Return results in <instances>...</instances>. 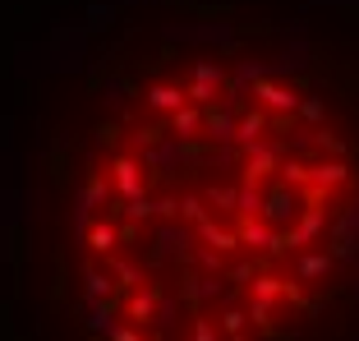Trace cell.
I'll use <instances>...</instances> for the list:
<instances>
[{
  "instance_id": "29",
  "label": "cell",
  "mask_w": 359,
  "mask_h": 341,
  "mask_svg": "<svg viewBox=\"0 0 359 341\" xmlns=\"http://www.w3.org/2000/svg\"><path fill=\"white\" fill-rule=\"evenodd\" d=\"M208 199L217 203V208H235V199H240V189H217V185H212V189H208Z\"/></svg>"
},
{
  "instance_id": "6",
  "label": "cell",
  "mask_w": 359,
  "mask_h": 341,
  "mask_svg": "<svg viewBox=\"0 0 359 341\" xmlns=\"http://www.w3.org/2000/svg\"><path fill=\"white\" fill-rule=\"evenodd\" d=\"M184 249H189V231H184V226H166V231L157 235V245H152V263H161V258H170V254L184 258Z\"/></svg>"
},
{
  "instance_id": "18",
  "label": "cell",
  "mask_w": 359,
  "mask_h": 341,
  "mask_svg": "<svg viewBox=\"0 0 359 341\" xmlns=\"http://www.w3.org/2000/svg\"><path fill=\"white\" fill-rule=\"evenodd\" d=\"M106 199H111V180H106L102 170H97L93 180H88V189H83V208H102Z\"/></svg>"
},
{
  "instance_id": "23",
  "label": "cell",
  "mask_w": 359,
  "mask_h": 341,
  "mask_svg": "<svg viewBox=\"0 0 359 341\" xmlns=\"http://www.w3.org/2000/svg\"><path fill=\"white\" fill-rule=\"evenodd\" d=\"M83 281H88V300H93V305H97V300H106V295H111V286H116L106 272H88Z\"/></svg>"
},
{
  "instance_id": "15",
  "label": "cell",
  "mask_w": 359,
  "mask_h": 341,
  "mask_svg": "<svg viewBox=\"0 0 359 341\" xmlns=\"http://www.w3.org/2000/svg\"><path fill=\"white\" fill-rule=\"evenodd\" d=\"M116 240H120V231L111 222H102V226H93V231H88V249H93V254H111V249H116Z\"/></svg>"
},
{
  "instance_id": "21",
  "label": "cell",
  "mask_w": 359,
  "mask_h": 341,
  "mask_svg": "<svg viewBox=\"0 0 359 341\" xmlns=\"http://www.w3.org/2000/svg\"><path fill=\"white\" fill-rule=\"evenodd\" d=\"M194 83L222 88V83H226V69H222V65H212V60H203V65H194Z\"/></svg>"
},
{
  "instance_id": "24",
  "label": "cell",
  "mask_w": 359,
  "mask_h": 341,
  "mask_svg": "<svg viewBox=\"0 0 359 341\" xmlns=\"http://www.w3.org/2000/svg\"><path fill=\"white\" fill-rule=\"evenodd\" d=\"M244 323H249V309H226L222 314V332H231V337H240Z\"/></svg>"
},
{
  "instance_id": "26",
  "label": "cell",
  "mask_w": 359,
  "mask_h": 341,
  "mask_svg": "<svg viewBox=\"0 0 359 341\" xmlns=\"http://www.w3.org/2000/svg\"><path fill=\"white\" fill-rule=\"evenodd\" d=\"M180 217H189V222H208V208H203V199H180Z\"/></svg>"
},
{
  "instance_id": "32",
  "label": "cell",
  "mask_w": 359,
  "mask_h": 341,
  "mask_svg": "<svg viewBox=\"0 0 359 341\" xmlns=\"http://www.w3.org/2000/svg\"><path fill=\"white\" fill-rule=\"evenodd\" d=\"M161 134H166V129H161V125H148V129H138V143H157Z\"/></svg>"
},
{
  "instance_id": "22",
  "label": "cell",
  "mask_w": 359,
  "mask_h": 341,
  "mask_svg": "<svg viewBox=\"0 0 359 341\" xmlns=\"http://www.w3.org/2000/svg\"><path fill=\"white\" fill-rule=\"evenodd\" d=\"M111 272L120 277V286H125V290H134L138 281H143V272H138L134 263H125V258H111Z\"/></svg>"
},
{
  "instance_id": "8",
  "label": "cell",
  "mask_w": 359,
  "mask_h": 341,
  "mask_svg": "<svg viewBox=\"0 0 359 341\" xmlns=\"http://www.w3.org/2000/svg\"><path fill=\"white\" fill-rule=\"evenodd\" d=\"M263 129H267V116H263V111H244V116H240V129H235V143H240V148H254Z\"/></svg>"
},
{
  "instance_id": "2",
  "label": "cell",
  "mask_w": 359,
  "mask_h": 341,
  "mask_svg": "<svg viewBox=\"0 0 359 341\" xmlns=\"http://www.w3.org/2000/svg\"><path fill=\"white\" fill-rule=\"evenodd\" d=\"M281 157H285L281 143H254V148H249V157H244V170H240L244 185H263L267 175L281 166Z\"/></svg>"
},
{
  "instance_id": "27",
  "label": "cell",
  "mask_w": 359,
  "mask_h": 341,
  "mask_svg": "<svg viewBox=\"0 0 359 341\" xmlns=\"http://www.w3.org/2000/svg\"><path fill=\"white\" fill-rule=\"evenodd\" d=\"M295 116H299V120H309V125H318V120H323V102H318V97H304Z\"/></svg>"
},
{
  "instance_id": "25",
  "label": "cell",
  "mask_w": 359,
  "mask_h": 341,
  "mask_svg": "<svg viewBox=\"0 0 359 341\" xmlns=\"http://www.w3.org/2000/svg\"><path fill=\"white\" fill-rule=\"evenodd\" d=\"M249 323H254V328H272V305H267V300H254V305H249Z\"/></svg>"
},
{
  "instance_id": "33",
  "label": "cell",
  "mask_w": 359,
  "mask_h": 341,
  "mask_svg": "<svg viewBox=\"0 0 359 341\" xmlns=\"http://www.w3.org/2000/svg\"><path fill=\"white\" fill-rule=\"evenodd\" d=\"M111 341H143V337H138L134 328H116V332H111Z\"/></svg>"
},
{
  "instance_id": "20",
  "label": "cell",
  "mask_w": 359,
  "mask_h": 341,
  "mask_svg": "<svg viewBox=\"0 0 359 341\" xmlns=\"http://www.w3.org/2000/svg\"><path fill=\"white\" fill-rule=\"evenodd\" d=\"M120 213H125L129 222H148V217H161V213H157V203H152L148 194H143V199H129L125 208H120Z\"/></svg>"
},
{
  "instance_id": "10",
  "label": "cell",
  "mask_w": 359,
  "mask_h": 341,
  "mask_svg": "<svg viewBox=\"0 0 359 341\" xmlns=\"http://www.w3.org/2000/svg\"><path fill=\"white\" fill-rule=\"evenodd\" d=\"M346 161H318L313 166V185L318 189H337V185H346Z\"/></svg>"
},
{
  "instance_id": "17",
  "label": "cell",
  "mask_w": 359,
  "mask_h": 341,
  "mask_svg": "<svg viewBox=\"0 0 359 341\" xmlns=\"http://www.w3.org/2000/svg\"><path fill=\"white\" fill-rule=\"evenodd\" d=\"M249 290H254V300H267V305H272L276 295H285V281H281V277H272V272H258Z\"/></svg>"
},
{
  "instance_id": "28",
  "label": "cell",
  "mask_w": 359,
  "mask_h": 341,
  "mask_svg": "<svg viewBox=\"0 0 359 341\" xmlns=\"http://www.w3.org/2000/svg\"><path fill=\"white\" fill-rule=\"evenodd\" d=\"M194 341H222V332L212 328V319H203V314H198V319H194Z\"/></svg>"
},
{
  "instance_id": "3",
  "label": "cell",
  "mask_w": 359,
  "mask_h": 341,
  "mask_svg": "<svg viewBox=\"0 0 359 341\" xmlns=\"http://www.w3.org/2000/svg\"><path fill=\"white\" fill-rule=\"evenodd\" d=\"M254 97L263 102V107L281 111V116H295L299 102H304L299 93H290V88H281V83H267V79H258V83H254Z\"/></svg>"
},
{
  "instance_id": "30",
  "label": "cell",
  "mask_w": 359,
  "mask_h": 341,
  "mask_svg": "<svg viewBox=\"0 0 359 341\" xmlns=\"http://www.w3.org/2000/svg\"><path fill=\"white\" fill-rule=\"evenodd\" d=\"M184 93H189V102H198V107H203V102H212V97H217V88H208V83H189Z\"/></svg>"
},
{
  "instance_id": "1",
  "label": "cell",
  "mask_w": 359,
  "mask_h": 341,
  "mask_svg": "<svg viewBox=\"0 0 359 341\" xmlns=\"http://www.w3.org/2000/svg\"><path fill=\"white\" fill-rule=\"evenodd\" d=\"M309 208V199L295 189V185H281V189L267 194V208H263V222L281 226V222H299V213Z\"/></svg>"
},
{
  "instance_id": "12",
  "label": "cell",
  "mask_w": 359,
  "mask_h": 341,
  "mask_svg": "<svg viewBox=\"0 0 359 341\" xmlns=\"http://www.w3.org/2000/svg\"><path fill=\"white\" fill-rule=\"evenodd\" d=\"M198 235L208 240L212 249H217V254H226V249H235V245H240V231H222L217 222H203V226H198Z\"/></svg>"
},
{
  "instance_id": "7",
  "label": "cell",
  "mask_w": 359,
  "mask_h": 341,
  "mask_svg": "<svg viewBox=\"0 0 359 341\" xmlns=\"http://www.w3.org/2000/svg\"><path fill=\"white\" fill-rule=\"evenodd\" d=\"M240 245H254V249H267V254H272V245H276L272 222H254V217H244V226H240Z\"/></svg>"
},
{
  "instance_id": "4",
  "label": "cell",
  "mask_w": 359,
  "mask_h": 341,
  "mask_svg": "<svg viewBox=\"0 0 359 341\" xmlns=\"http://www.w3.org/2000/svg\"><path fill=\"white\" fill-rule=\"evenodd\" d=\"M111 185L125 194V203L143 199V170H138V161L134 157H116V161H111Z\"/></svg>"
},
{
  "instance_id": "13",
  "label": "cell",
  "mask_w": 359,
  "mask_h": 341,
  "mask_svg": "<svg viewBox=\"0 0 359 341\" xmlns=\"http://www.w3.org/2000/svg\"><path fill=\"white\" fill-rule=\"evenodd\" d=\"M184 97H189V93H180V88H170V83H157V88L148 93V102H152L157 111H170V116H175V111L184 107Z\"/></svg>"
},
{
  "instance_id": "19",
  "label": "cell",
  "mask_w": 359,
  "mask_h": 341,
  "mask_svg": "<svg viewBox=\"0 0 359 341\" xmlns=\"http://www.w3.org/2000/svg\"><path fill=\"white\" fill-rule=\"evenodd\" d=\"M111 323H116V300H106V305L97 300V305H93V319H88V328H93V332H116Z\"/></svg>"
},
{
  "instance_id": "9",
  "label": "cell",
  "mask_w": 359,
  "mask_h": 341,
  "mask_svg": "<svg viewBox=\"0 0 359 341\" xmlns=\"http://www.w3.org/2000/svg\"><path fill=\"white\" fill-rule=\"evenodd\" d=\"M198 125H208V116H203L198 107H180L175 116H170V129H175V139H194V134H198Z\"/></svg>"
},
{
  "instance_id": "31",
  "label": "cell",
  "mask_w": 359,
  "mask_h": 341,
  "mask_svg": "<svg viewBox=\"0 0 359 341\" xmlns=\"http://www.w3.org/2000/svg\"><path fill=\"white\" fill-rule=\"evenodd\" d=\"M359 254V240L355 235H350V240H337V245H332V258H355Z\"/></svg>"
},
{
  "instance_id": "5",
  "label": "cell",
  "mask_w": 359,
  "mask_h": 341,
  "mask_svg": "<svg viewBox=\"0 0 359 341\" xmlns=\"http://www.w3.org/2000/svg\"><path fill=\"white\" fill-rule=\"evenodd\" d=\"M161 290L157 286H148V290H134L129 295V319L138 323V328H148V323H157V309H161Z\"/></svg>"
},
{
  "instance_id": "14",
  "label": "cell",
  "mask_w": 359,
  "mask_h": 341,
  "mask_svg": "<svg viewBox=\"0 0 359 341\" xmlns=\"http://www.w3.org/2000/svg\"><path fill=\"white\" fill-rule=\"evenodd\" d=\"M208 129H212V139H226V143H231L235 129H240V120H235L231 111H217V107H212L208 111Z\"/></svg>"
},
{
  "instance_id": "16",
  "label": "cell",
  "mask_w": 359,
  "mask_h": 341,
  "mask_svg": "<svg viewBox=\"0 0 359 341\" xmlns=\"http://www.w3.org/2000/svg\"><path fill=\"white\" fill-rule=\"evenodd\" d=\"M332 263H337L332 254H304V258H299V277H304V281L327 277V272H332Z\"/></svg>"
},
{
  "instance_id": "11",
  "label": "cell",
  "mask_w": 359,
  "mask_h": 341,
  "mask_svg": "<svg viewBox=\"0 0 359 341\" xmlns=\"http://www.w3.org/2000/svg\"><path fill=\"white\" fill-rule=\"evenodd\" d=\"M263 208H267V194L258 189V185H240V199H235V213H244V217H263Z\"/></svg>"
}]
</instances>
